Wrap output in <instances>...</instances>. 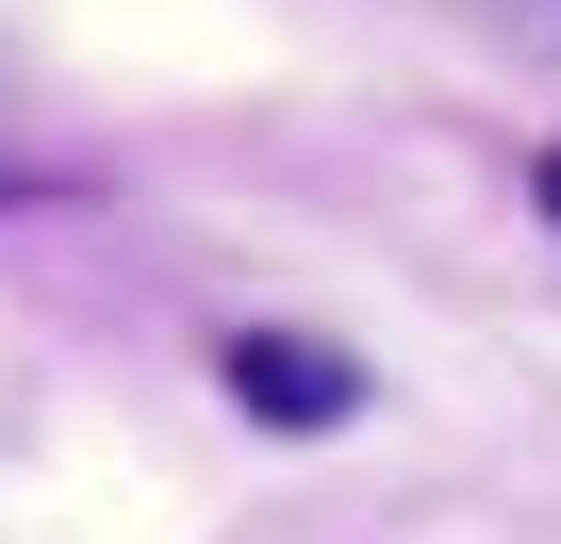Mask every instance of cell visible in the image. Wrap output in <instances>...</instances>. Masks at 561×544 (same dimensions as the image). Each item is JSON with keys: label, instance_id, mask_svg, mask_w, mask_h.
I'll list each match as a JSON object with an SVG mask.
<instances>
[{"label": "cell", "instance_id": "1", "mask_svg": "<svg viewBox=\"0 0 561 544\" xmlns=\"http://www.w3.org/2000/svg\"><path fill=\"white\" fill-rule=\"evenodd\" d=\"M231 396H248L264 429H331V413H364V363H331V347H280V331H248V347H231Z\"/></svg>", "mask_w": 561, "mask_h": 544}, {"label": "cell", "instance_id": "2", "mask_svg": "<svg viewBox=\"0 0 561 544\" xmlns=\"http://www.w3.org/2000/svg\"><path fill=\"white\" fill-rule=\"evenodd\" d=\"M495 34H528V50H561V0H479Z\"/></svg>", "mask_w": 561, "mask_h": 544}, {"label": "cell", "instance_id": "3", "mask_svg": "<svg viewBox=\"0 0 561 544\" xmlns=\"http://www.w3.org/2000/svg\"><path fill=\"white\" fill-rule=\"evenodd\" d=\"M545 231H561V149H545Z\"/></svg>", "mask_w": 561, "mask_h": 544}]
</instances>
